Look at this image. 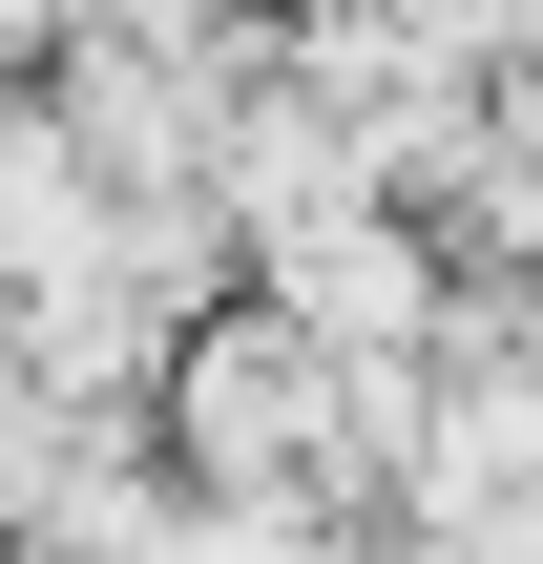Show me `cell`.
Wrapping results in <instances>:
<instances>
[{
    "mask_svg": "<svg viewBox=\"0 0 543 564\" xmlns=\"http://www.w3.org/2000/svg\"><path fill=\"white\" fill-rule=\"evenodd\" d=\"M188 419H209V460H230V481H293V460H314V356H293V314H272V335H230V356L188 377Z\"/></svg>",
    "mask_w": 543,
    "mask_h": 564,
    "instance_id": "6da1fadb",
    "label": "cell"
}]
</instances>
